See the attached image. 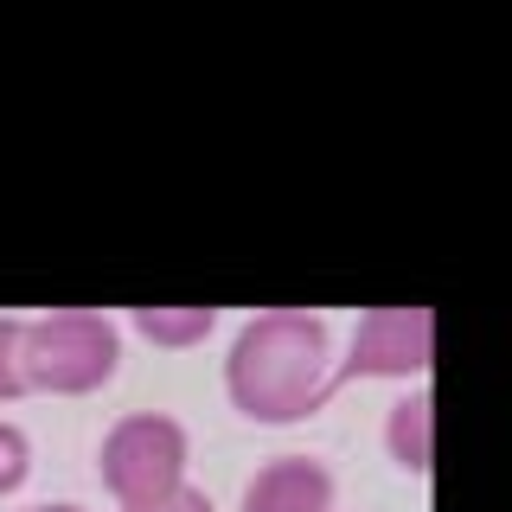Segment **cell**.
Segmentation results:
<instances>
[{
	"mask_svg": "<svg viewBox=\"0 0 512 512\" xmlns=\"http://www.w3.org/2000/svg\"><path fill=\"white\" fill-rule=\"evenodd\" d=\"M26 474H32V436L13 416H0V500L26 487Z\"/></svg>",
	"mask_w": 512,
	"mask_h": 512,
	"instance_id": "8",
	"label": "cell"
},
{
	"mask_svg": "<svg viewBox=\"0 0 512 512\" xmlns=\"http://www.w3.org/2000/svg\"><path fill=\"white\" fill-rule=\"evenodd\" d=\"M429 365H436V308H423V301H391V308H372L359 314V327H352V346L346 359H333V372L346 378H429Z\"/></svg>",
	"mask_w": 512,
	"mask_h": 512,
	"instance_id": "4",
	"label": "cell"
},
{
	"mask_svg": "<svg viewBox=\"0 0 512 512\" xmlns=\"http://www.w3.org/2000/svg\"><path fill=\"white\" fill-rule=\"evenodd\" d=\"M26 512H90V506H77V500H45V506H26Z\"/></svg>",
	"mask_w": 512,
	"mask_h": 512,
	"instance_id": "11",
	"label": "cell"
},
{
	"mask_svg": "<svg viewBox=\"0 0 512 512\" xmlns=\"http://www.w3.org/2000/svg\"><path fill=\"white\" fill-rule=\"evenodd\" d=\"M20 333H26L20 314H0V404H13V397L26 391V372H20Z\"/></svg>",
	"mask_w": 512,
	"mask_h": 512,
	"instance_id": "9",
	"label": "cell"
},
{
	"mask_svg": "<svg viewBox=\"0 0 512 512\" xmlns=\"http://www.w3.org/2000/svg\"><path fill=\"white\" fill-rule=\"evenodd\" d=\"M340 506V480L320 455H276L244 480L237 512H333Z\"/></svg>",
	"mask_w": 512,
	"mask_h": 512,
	"instance_id": "5",
	"label": "cell"
},
{
	"mask_svg": "<svg viewBox=\"0 0 512 512\" xmlns=\"http://www.w3.org/2000/svg\"><path fill=\"white\" fill-rule=\"evenodd\" d=\"M224 391L250 423L288 429L301 416H314L340 391L333 372V327L327 314L308 308H263L231 333L224 352Z\"/></svg>",
	"mask_w": 512,
	"mask_h": 512,
	"instance_id": "1",
	"label": "cell"
},
{
	"mask_svg": "<svg viewBox=\"0 0 512 512\" xmlns=\"http://www.w3.org/2000/svg\"><path fill=\"white\" fill-rule=\"evenodd\" d=\"M122 365V327L103 308H52L32 314L20 333V372L26 391L52 397H84L103 391Z\"/></svg>",
	"mask_w": 512,
	"mask_h": 512,
	"instance_id": "2",
	"label": "cell"
},
{
	"mask_svg": "<svg viewBox=\"0 0 512 512\" xmlns=\"http://www.w3.org/2000/svg\"><path fill=\"white\" fill-rule=\"evenodd\" d=\"M122 512H218V506H212V493H205V487L180 480V487L154 493V500H135V506H122Z\"/></svg>",
	"mask_w": 512,
	"mask_h": 512,
	"instance_id": "10",
	"label": "cell"
},
{
	"mask_svg": "<svg viewBox=\"0 0 512 512\" xmlns=\"http://www.w3.org/2000/svg\"><path fill=\"white\" fill-rule=\"evenodd\" d=\"M384 448H391V461L404 474L436 468V397H429V384H416L384 410Z\"/></svg>",
	"mask_w": 512,
	"mask_h": 512,
	"instance_id": "6",
	"label": "cell"
},
{
	"mask_svg": "<svg viewBox=\"0 0 512 512\" xmlns=\"http://www.w3.org/2000/svg\"><path fill=\"white\" fill-rule=\"evenodd\" d=\"M186 461H192V436L173 410H128L103 429V448H96V474L116 493V506L180 487Z\"/></svg>",
	"mask_w": 512,
	"mask_h": 512,
	"instance_id": "3",
	"label": "cell"
},
{
	"mask_svg": "<svg viewBox=\"0 0 512 512\" xmlns=\"http://www.w3.org/2000/svg\"><path fill=\"white\" fill-rule=\"evenodd\" d=\"M212 327H218V308H192V301H180V308H135V333L167 352L199 346Z\"/></svg>",
	"mask_w": 512,
	"mask_h": 512,
	"instance_id": "7",
	"label": "cell"
}]
</instances>
